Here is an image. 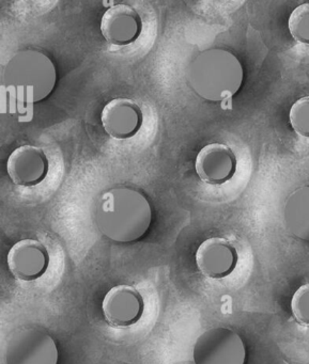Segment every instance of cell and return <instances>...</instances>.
Instances as JSON below:
<instances>
[{
	"label": "cell",
	"instance_id": "6da1fadb",
	"mask_svg": "<svg viewBox=\"0 0 309 364\" xmlns=\"http://www.w3.org/2000/svg\"><path fill=\"white\" fill-rule=\"evenodd\" d=\"M95 221L112 242L127 244L140 240L152 223V208L140 191L119 187L106 191L98 201Z\"/></svg>",
	"mask_w": 309,
	"mask_h": 364
},
{
	"label": "cell",
	"instance_id": "7a4b0ae2",
	"mask_svg": "<svg viewBox=\"0 0 309 364\" xmlns=\"http://www.w3.org/2000/svg\"><path fill=\"white\" fill-rule=\"evenodd\" d=\"M57 82L54 63L43 53L25 50L16 53L6 65L1 90L16 110L26 112L36 103L48 99Z\"/></svg>",
	"mask_w": 309,
	"mask_h": 364
},
{
	"label": "cell",
	"instance_id": "3957f363",
	"mask_svg": "<svg viewBox=\"0 0 309 364\" xmlns=\"http://www.w3.org/2000/svg\"><path fill=\"white\" fill-rule=\"evenodd\" d=\"M187 82L209 102H231L242 87L244 71L239 59L221 48L204 50L187 68Z\"/></svg>",
	"mask_w": 309,
	"mask_h": 364
},
{
	"label": "cell",
	"instance_id": "277c9868",
	"mask_svg": "<svg viewBox=\"0 0 309 364\" xmlns=\"http://www.w3.org/2000/svg\"><path fill=\"white\" fill-rule=\"evenodd\" d=\"M193 359L195 364H245L246 348L234 330L212 328L196 340Z\"/></svg>",
	"mask_w": 309,
	"mask_h": 364
},
{
	"label": "cell",
	"instance_id": "5b68a950",
	"mask_svg": "<svg viewBox=\"0 0 309 364\" xmlns=\"http://www.w3.org/2000/svg\"><path fill=\"white\" fill-rule=\"evenodd\" d=\"M58 361L56 342L44 330H22L8 341L6 364H58Z\"/></svg>",
	"mask_w": 309,
	"mask_h": 364
},
{
	"label": "cell",
	"instance_id": "8992f818",
	"mask_svg": "<svg viewBox=\"0 0 309 364\" xmlns=\"http://www.w3.org/2000/svg\"><path fill=\"white\" fill-rule=\"evenodd\" d=\"M7 264L14 278L25 282L41 278L50 265L48 249L37 240H20L10 249Z\"/></svg>",
	"mask_w": 309,
	"mask_h": 364
},
{
	"label": "cell",
	"instance_id": "52a82bcc",
	"mask_svg": "<svg viewBox=\"0 0 309 364\" xmlns=\"http://www.w3.org/2000/svg\"><path fill=\"white\" fill-rule=\"evenodd\" d=\"M145 302L142 294L134 287L116 285L106 293L102 311L106 321L114 327H130L144 314Z\"/></svg>",
	"mask_w": 309,
	"mask_h": 364
},
{
	"label": "cell",
	"instance_id": "ba28073f",
	"mask_svg": "<svg viewBox=\"0 0 309 364\" xmlns=\"http://www.w3.org/2000/svg\"><path fill=\"white\" fill-rule=\"evenodd\" d=\"M48 171L50 163L48 156L39 146H20L8 159V176L18 186H37L46 180Z\"/></svg>",
	"mask_w": 309,
	"mask_h": 364
},
{
	"label": "cell",
	"instance_id": "9c48e42d",
	"mask_svg": "<svg viewBox=\"0 0 309 364\" xmlns=\"http://www.w3.org/2000/svg\"><path fill=\"white\" fill-rule=\"evenodd\" d=\"M101 122L104 131L112 139H131L142 129L144 114L133 100L119 97L104 106Z\"/></svg>",
	"mask_w": 309,
	"mask_h": 364
},
{
	"label": "cell",
	"instance_id": "30bf717a",
	"mask_svg": "<svg viewBox=\"0 0 309 364\" xmlns=\"http://www.w3.org/2000/svg\"><path fill=\"white\" fill-rule=\"evenodd\" d=\"M236 249L229 240L211 237L204 240L196 251L195 261L198 269L206 278H227L238 264Z\"/></svg>",
	"mask_w": 309,
	"mask_h": 364
},
{
	"label": "cell",
	"instance_id": "8fae6325",
	"mask_svg": "<svg viewBox=\"0 0 309 364\" xmlns=\"http://www.w3.org/2000/svg\"><path fill=\"white\" fill-rule=\"evenodd\" d=\"M142 31V18L125 4L112 6L102 16V36L112 46H130L140 37Z\"/></svg>",
	"mask_w": 309,
	"mask_h": 364
},
{
	"label": "cell",
	"instance_id": "7c38bea8",
	"mask_svg": "<svg viewBox=\"0 0 309 364\" xmlns=\"http://www.w3.org/2000/svg\"><path fill=\"white\" fill-rule=\"evenodd\" d=\"M195 169L202 182L223 185L236 174V157L234 151L226 144H210L198 153Z\"/></svg>",
	"mask_w": 309,
	"mask_h": 364
},
{
	"label": "cell",
	"instance_id": "4fadbf2b",
	"mask_svg": "<svg viewBox=\"0 0 309 364\" xmlns=\"http://www.w3.org/2000/svg\"><path fill=\"white\" fill-rule=\"evenodd\" d=\"M283 218L290 234L309 242V186L289 196L283 206Z\"/></svg>",
	"mask_w": 309,
	"mask_h": 364
},
{
	"label": "cell",
	"instance_id": "5bb4252c",
	"mask_svg": "<svg viewBox=\"0 0 309 364\" xmlns=\"http://www.w3.org/2000/svg\"><path fill=\"white\" fill-rule=\"evenodd\" d=\"M288 27L294 40L309 46V4H303L292 11Z\"/></svg>",
	"mask_w": 309,
	"mask_h": 364
},
{
	"label": "cell",
	"instance_id": "9a60e30c",
	"mask_svg": "<svg viewBox=\"0 0 309 364\" xmlns=\"http://www.w3.org/2000/svg\"><path fill=\"white\" fill-rule=\"evenodd\" d=\"M289 121L298 135L309 138V97L298 100L291 106Z\"/></svg>",
	"mask_w": 309,
	"mask_h": 364
},
{
	"label": "cell",
	"instance_id": "2e32d148",
	"mask_svg": "<svg viewBox=\"0 0 309 364\" xmlns=\"http://www.w3.org/2000/svg\"><path fill=\"white\" fill-rule=\"evenodd\" d=\"M291 311L298 323L309 326V284L296 289L292 296Z\"/></svg>",
	"mask_w": 309,
	"mask_h": 364
}]
</instances>
